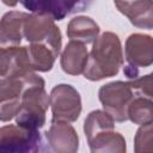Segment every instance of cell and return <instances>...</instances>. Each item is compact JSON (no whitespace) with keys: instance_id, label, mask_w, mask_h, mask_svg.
Instances as JSON below:
<instances>
[{"instance_id":"6da1fadb","label":"cell","mask_w":153,"mask_h":153,"mask_svg":"<svg viewBox=\"0 0 153 153\" xmlns=\"http://www.w3.org/2000/svg\"><path fill=\"white\" fill-rule=\"evenodd\" d=\"M122 66L123 53L121 41L116 33L106 31L94 39L82 74L87 80L98 81L115 76Z\"/></svg>"},{"instance_id":"7a4b0ae2","label":"cell","mask_w":153,"mask_h":153,"mask_svg":"<svg viewBox=\"0 0 153 153\" xmlns=\"http://www.w3.org/2000/svg\"><path fill=\"white\" fill-rule=\"evenodd\" d=\"M44 79L35 72L27 74L22 94L20 109L16 115V123L30 129H39L45 124V112L49 108V97L45 92Z\"/></svg>"},{"instance_id":"3957f363","label":"cell","mask_w":153,"mask_h":153,"mask_svg":"<svg viewBox=\"0 0 153 153\" xmlns=\"http://www.w3.org/2000/svg\"><path fill=\"white\" fill-rule=\"evenodd\" d=\"M44 151H47V147L38 129H30L17 123L0 128V152L29 153Z\"/></svg>"},{"instance_id":"277c9868","label":"cell","mask_w":153,"mask_h":153,"mask_svg":"<svg viewBox=\"0 0 153 153\" xmlns=\"http://www.w3.org/2000/svg\"><path fill=\"white\" fill-rule=\"evenodd\" d=\"M23 37L30 43L45 44L56 55L60 54L62 45L61 32L54 19L48 16L27 13L23 25Z\"/></svg>"},{"instance_id":"5b68a950","label":"cell","mask_w":153,"mask_h":153,"mask_svg":"<svg viewBox=\"0 0 153 153\" xmlns=\"http://www.w3.org/2000/svg\"><path fill=\"white\" fill-rule=\"evenodd\" d=\"M135 93L128 81H112L103 85L98 91V98L105 112L115 122L128 120L127 109Z\"/></svg>"},{"instance_id":"8992f818","label":"cell","mask_w":153,"mask_h":153,"mask_svg":"<svg viewBox=\"0 0 153 153\" xmlns=\"http://www.w3.org/2000/svg\"><path fill=\"white\" fill-rule=\"evenodd\" d=\"M126 60L123 72L128 79L139 76V69L153 63V38L143 33H133L126 41Z\"/></svg>"},{"instance_id":"52a82bcc","label":"cell","mask_w":153,"mask_h":153,"mask_svg":"<svg viewBox=\"0 0 153 153\" xmlns=\"http://www.w3.org/2000/svg\"><path fill=\"white\" fill-rule=\"evenodd\" d=\"M53 120L75 122L81 112V98L79 92L68 84H59L53 87L49 96Z\"/></svg>"},{"instance_id":"ba28073f","label":"cell","mask_w":153,"mask_h":153,"mask_svg":"<svg viewBox=\"0 0 153 153\" xmlns=\"http://www.w3.org/2000/svg\"><path fill=\"white\" fill-rule=\"evenodd\" d=\"M32 13L44 14L54 20H62L67 16L86 11L93 0H19Z\"/></svg>"},{"instance_id":"9c48e42d","label":"cell","mask_w":153,"mask_h":153,"mask_svg":"<svg viewBox=\"0 0 153 153\" xmlns=\"http://www.w3.org/2000/svg\"><path fill=\"white\" fill-rule=\"evenodd\" d=\"M27 74L6 76L0 80V121H11L18 114Z\"/></svg>"},{"instance_id":"30bf717a","label":"cell","mask_w":153,"mask_h":153,"mask_svg":"<svg viewBox=\"0 0 153 153\" xmlns=\"http://www.w3.org/2000/svg\"><path fill=\"white\" fill-rule=\"evenodd\" d=\"M48 151L57 153H74L79 148V136L69 122L51 121L49 130L44 133Z\"/></svg>"},{"instance_id":"8fae6325","label":"cell","mask_w":153,"mask_h":153,"mask_svg":"<svg viewBox=\"0 0 153 153\" xmlns=\"http://www.w3.org/2000/svg\"><path fill=\"white\" fill-rule=\"evenodd\" d=\"M117 10L129 22L140 29L153 27V2L152 0H114Z\"/></svg>"},{"instance_id":"7c38bea8","label":"cell","mask_w":153,"mask_h":153,"mask_svg":"<svg viewBox=\"0 0 153 153\" xmlns=\"http://www.w3.org/2000/svg\"><path fill=\"white\" fill-rule=\"evenodd\" d=\"M31 72L26 45L8 48L0 47V78L18 76Z\"/></svg>"},{"instance_id":"4fadbf2b","label":"cell","mask_w":153,"mask_h":153,"mask_svg":"<svg viewBox=\"0 0 153 153\" xmlns=\"http://www.w3.org/2000/svg\"><path fill=\"white\" fill-rule=\"evenodd\" d=\"M27 13L11 11L0 19V47H18L23 38V25Z\"/></svg>"},{"instance_id":"5bb4252c","label":"cell","mask_w":153,"mask_h":153,"mask_svg":"<svg viewBox=\"0 0 153 153\" xmlns=\"http://www.w3.org/2000/svg\"><path fill=\"white\" fill-rule=\"evenodd\" d=\"M87 56L88 51L86 44L76 41H69L61 54L60 63L62 71L71 75L82 74L87 62Z\"/></svg>"},{"instance_id":"9a60e30c","label":"cell","mask_w":153,"mask_h":153,"mask_svg":"<svg viewBox=\"0 0 153 153\" xmlns=\"http://www.w3.org/2000/svg\"><path fill=\"white\" fill-rule=\"evenodd\" d=\"M99 35L98 24L90 17L80 16L71 19L67 26V36L71 41L91 44Z\"/></svg>"},{"instance_id":"2e32d148","label":"cell","mask_w":153,"mask_h":153,"mask_svg":"<svg viewBox=\"0 0 153 153\" xmlns=\"http://www.w3.org/2000/svg\"><path fill=\"white\" fill-rule=\"evenodd\" d=\"M91 152H111V153H124L127 149L124 137L112 130H105L96 134L87 140Z\"/></svg>"},{"instance_id":"e0dca14e","label":"cell","mask_w":153,"mask_h":153,"mask_svg":"<svg viewBox=\"0 0 153 153\" xmlns=\"http://www.w3.org/2000/svg\"><path fill=\"white\" fill-rule=\"evenodd\" d=\"M26 53L32 72H49L57 57L49 47L41 43H30L26 45Z\"/></svg>"},{"instance_id":"ac0fdd59","label":"cell","mask_w":153,"mask_h":153,"mask_svg":"<svg viewBox=\"0 0 153 153\" xmlns=\"http://www.w3.org/2000/svg\"><path fill=\"white\" fill-rule=\"evenodd\" d=\"M128 120L134 124L143 126L153 121V103L152 98L135 94L127 109Z\"/></svg>"},{"instance_id":"d6986e66","label":"cell","mask_w":153,"mask_h":153,"mask_svg":"<svg viewBox=\"0 0 153 153\" xmlns=\"http://www.w3.org/2000/svg\"><path fill=\"white\" fill-rule=\"evenodd\" d=\"M114 128H115V121L111 118V116L108 112L103 110L91 111L87 115L84 123V131L87 140L98 133L105 130H112Z\"/></svg>"},{"instance_id":"ffe728a7","label":"cell","mask_w":153,"mask_h":153,"mask_svg":"<svg viewBox=\"0 0 153 153\" xmlns=\"http://www.w3.org/2000/svg\"><path fill=\"white\" fill-rule=\"evenodd\" d=\"M134 146L135 152L142 153V152H152L153 151V129L152 123L141 126L134 139Z\"/></svg>"},{"instance_id":"44dd1931","label":"cell","mask_w":153,"mask_h":153,"mask_svg":"<svg viewBox=\"0 0 153 153\" xmlns=\"http://www.w3.org/2000/svg\"><path fill=\"white\" fill-rule=\"evenodd\" d=\"M128 82L131 86V88L134 90L135 94L152 98V74L129 79Z\"/></svg>"},{"instance_id":"7402d4cb","label":"cell","mask_w":153,"mask_h":153,"mask_svg":"<svg viewBox=\"0 0 153 153\" xmlns=\"http://www.w3.org/2000/svg\"><path fill=\"white\" fill-rule=\"evenodd\" d=\"M18 1H19V0H2V2H4L5 5H7V6H11V7L16 6V5L18 4Z\"/></svg>"}]
</instances>
